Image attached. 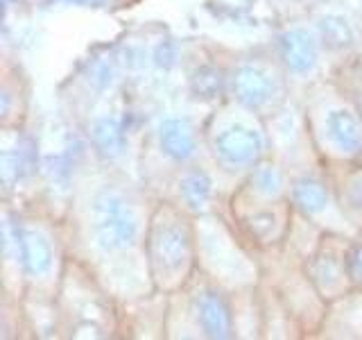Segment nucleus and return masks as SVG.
<instances>
[{
	"mask_svg": "<svg viewBox=\"0 0 362 340\" xmlns=\"http://www.w3.org/2000/svg\"><path fill=\"white\" fill-rule=\"evenodd\" d=\"M199 320L204 332L213 338H226L231 332V320H229V311L222 304L220 298L215 295H204L199 302Z\"/></svg>",
	"mask_w": 362,
	"mask_h": 340,
	"instance_id": "nucleus-5",
	"label": "nucleus"
},
{
	"mask_svg": "<svg viewBox=\"0 0 362 340\" xmlns=\"http://www.w3.org/2000/svg\"><path fill=\"white\" fill-rule=\"evenodd\" d=\"M294 196H297V202L301 204V209H305L308 213H315L324 209L326 204V191L320 181H313V179H303L294 188Z\"/></svg>",
	"mask_w": 362,
	"mask_h": 340,
	"instance_id": "nucleus-9",
	"label": "nucleus"
},
{
	"mask_svg": "<svg viewBox=\"0 0 362 340\" xmlns=\"http://www.w3.org/2000/svg\"><path fill=\"white\" fill-rule=\"evenodd\" d=\"M158 247H161V259L165 261V264H170V266H179L181 261H184L186 243H184V238H181L177 232H173V230L163 232Z\"/></svg>",
	"mask_w": 362,
	"mask_h": 340,
	"instance_id": "nucleus-10",
	"label": "nucleus"
},
{
	"mask_svg": "<svg viewBox=\"0 0 362 340\" xmlns=\"http://www.w3.org/2000/svg\"><path fill=\"white\" fill-rule=\"evenodd\" d=\"M163 150L175 159H188L195 150V134L188 120H168L161 128Z\"/></svg>",
	"mask_w": 362,
	"mask_h": 340,
	"instance_id": "nucleus-4",
	"label": "nucleus"
},
{
	"mask_svg": "<svg viewBox=\"0 0 362 340\" xmlns=\"http://www.w3.org/2000/svg\"><path fill=\"white\" fill-rule=\"evenodd\" d=\"M215 147L229 164H249L260 152V139L252 130L233 128L220 136Z\"/></svg>",
	"mask_w": 362,
	"mask_h": 340,
	"instance_id": "nucleus-2",
	"label": "nucleus"
},
{
	"mask_svg": "<svg viewBox=\"0 0 362 340\" xmlns=\"http://www.w3.org/2000/svg\"><path fill=\"white\" fill-rule=\"evenodd\" d=\"M98 238L102 247L120 249L127 247L136 236V220L129 207L116 196H105L98 200Z\"/></svg>",
	"mask_w": 362,
	"mask_h": 340,
	"instance_id": "nucleus-1",
	"label": "nucleus"
},
{
	"mask_svg": "<svg viewBox=\"0 0 362 340\" xmlns=\"http://www.w3.org/2000/svg\"><path fill=\"white\" fill-rule=\"evenodd\" d=\"M209 193H211V188H209V181L204 175H190L184 181V196L195 209L209 200Z\"/></svg>",
	"mask_w": 362,
	"mask_h": 340,
	"instance_id": "nucleus-12",
	"label": "nucleus"
},
{
	"mask_svg": "<svg viewBox=\"0 0 362 340\" xmlns=\"http://www.w3.org/2000/svg\"><path fill=\"white\" fill-rule=\"evenodd\" d=\"M351 264H354V272H356V277L362 281V247H358V252L354 254V261H351Z\"/></svg>",
	"mask_w": 362,
	"mask_h": 340,
	"instance_id": "nucleus-13",
	"label": "nucleus"
},
{
	"mask_svg": "<svg viewBox=\"0 0 362 340\" xmlns=\"http://www.w3.org/2000/svg\"><path fill=\"white\" fill-rule=\"evenodd\" d=\"M235 91L245 105L258 107L269 98V79L254 68H243L235 77Z\"/></svg>",
	"mask_w": 362,
	"mask_h": 340,
	"instance_id": "nucleus-7",
	"label": "nucleus"
},
{
	"mask_svg": "<svg viewBox=\"0 0 362 340\" xmlns=\"http://www.w3.org/2000/svg\"><path fill=\"white\" fill-rule=\"evenodd\" d=\"M73 3H79V5H88V7H100V5H105L107 0H73Z\"/></svg>",
	"mask_w": 362,
	"mask_h": 340,
	"instance_id": "nucleus-14",
	"label": "nucleus"
},
{
	"mask_svg": "<svg viewBox=\"0 0 362 340\" xmlns=\"http://www.w3.org/2000/svg\"><path fill=\"white\" fill-rule=\"evenodd\" d=\"M281 52L292 71H308L317 60L315 43L305 32H290L281 41Z\"/></svg>",
	"mask_w": 362,
	"mask_h": 340,
	"instance_id": "nucleus-3",
	"label": "nucleus"
},
{
	"mask_svg": "<svg viewBox=\"0 0 362 340\" xmlns=\"http://www.w3.org/2000/svg\"><path fill=\"white\" fill-rule=\"evenodd\" d=\"M328 132H331V139L342 147L344 152H354L362 143V132L358 128L356 118L346 111H335L328 118Z\"/></svg>",
	"mask_w": 362,
	"mask_h": 340,
	"instance_id": "nucleus-8",
	"label": "nucleus"
},
{
	"mask_svg": "<svg viewBox=\"0 0 362 340\" xmlns=\"http://www.w3.org/2000/svg\"><path fill=\"white\" fill-rule=\"evenodd\" d=\"M21 256L28 272H32V275H43L52 264L50 245L45 243L43 236L34 232H21Z\"/></svg>",
	"mask_w": 362,
	"mask_h": 340,
	"instance_id": "nucleus-6",
	"label": "nucleus"
},
{
	"mask_svg": "<svg viewBox=\"0 0 362 340\" xmlns=\"http://www.w3.org/2000/svg\"><path fill=\"white\" fill-rule=\"evenodd\" d=\"M95 139L100 143V147L105 150L107 154H118L120 152V147H122V134L120 130L116 128L113 123L105 120V123H100L98 128H95Z\"/></svg>",
	"mask_w": 362,
	"mask_h": 340,
	"instance_id": "nucleus-11",
	"label": "nucleus"
}]
</instances>
